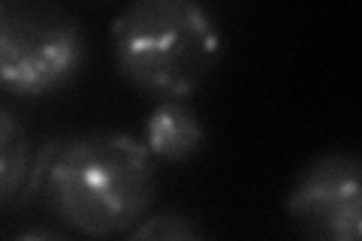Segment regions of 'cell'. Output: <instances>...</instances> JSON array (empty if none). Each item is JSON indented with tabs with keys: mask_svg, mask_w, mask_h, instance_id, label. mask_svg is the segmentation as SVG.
<instances>
[{
	"mask_svg": "<svg viewBox=\"0 0 362 241\" xmlns=\"http://www.w3.org/2000/svg\"><path fill=\"white\" fill-rule=\"evenodd\" d=\"M202 142H206V127H202L197 109H190L185 100H163L145 121L142 145L151 160H166V163H181L194 157Z\"/></svg>",
	"mask_w": 362,
	"mask_h": 241,
	"instance_id": "obj_5",
	"label": "cell"
},
{
	"mask_svg": "<svg viewBox=\"0 0 362 241\" xmlns=\"http://www.w3.org/2000/svg\"><path fill=\"white\" fill-rule=\"evenodd\" d=\"M13 241H73V238L54 233V229H28V233H18Z\"/></svg>",
	"mask_w": 362,
	"mask_h": 241,
	"instance_id": "obj_8",
	"label": "cell"
},
{
	"mask_svg": "<svg viewBox=\"0 0 362 241\" xmlns=\"http://www.w3.org/2000/svg\"><path fill=\"white\" fill-rule=\"evenodd\" d=\"M40 193L64 226L88 238H112L142 221L157 196V169L127 133H85L54 142L30 169Z\"/></svg>",
	"mask_w": 362,
	"mask_h": 241,
	"instance_id": "obj_1",
	"label": "cell"
},
{
	"mask_svg": "<svg viewBox=\"0 0 362 241\" xmlns=\"http://www.w3.org/2000/svg\"><path fill=\"white\" fill-rule=\"evenodd\" d=\"M284 208L302 241H362L359 157L326 151L305 166Z\"/></svg>",
	"mask_w": 362,
	"mask_h": 241,
	"instance_id": "obj_4",
	"label": "cell"
},
{
	"mask_svg": "<svg viewBox=\"0 0 362 241\" xmlns=\"http://www.w3.org/2000/svg\"><path fill=\"white\" fill-rule=\"evenodd\" d=\"M124 241H209L202 229L181 211L145 214L139 223L127 229Z\"/></svg>",
	"mask_w": 362,
	"mask_h": 241,
	"instance_id": "obj_7",
	"label": "cell"
},
{
	"mask_svg": "<svg viewBox=\"0 0 362 241\" xmlns=\"http://www.w3.org/2000/svg\"><path fill=\"white\" fill-rule=\"evenodd\" d=\"M82 25L54 4L0 0V90L45 97L73 82L85 66Z\"/></svg>",
	"mask_w": 362,
	"mask_h": 241,
	"instance_id": "obj_3",
	"label": "cell"
},
{
	"mask_svg": "<svg viewBox=\"0 0 362 241\" xmlns=\"http://www.w3.org/2000/svg\"><path fill=\"white\" fill-rule=\"evenodd\" d=\"M115 66L157 100H181L221 61L223 37L206 6L190 0H136L112 21Z\"/></svg>",
	"mask_w": 362,
	"mask_h": 241,
	"instance_id": "obj_2",
	"label": "cell"
},
{
	"mask_svg": "<svg viewBox=\"0 0 362 241\" xmlns=\"http://www.w3.org/2000/svg\"><path fill=\"white\" fill-rule=\"evenodd\" d=\"M30 136L16 112L0 102V208L18 199L30 178Z\"/></svg>",
	"mask_w": 362,
	"mask_h": 241,
	"instance_id": "obj_6",
	"label": "cell"
}]
</instances>
